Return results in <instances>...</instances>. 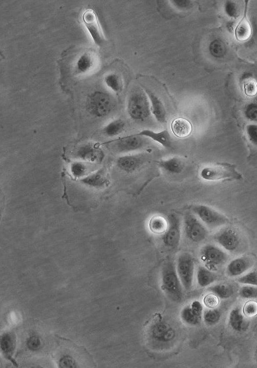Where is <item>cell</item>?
Listing matches in <instances>:
<instances>
[{"mask_svg": "<svg viewBox=\"0 0 257 368\" xmlns=\"http://www.w3.org/2000/svg\"><path fill=\"white\" fill-rule=\"evenodd\" d=\"M243 312L246 316L253 317L256 316L257 315V303L255 301L247 302L244 305Z\"/></svg>", "mask_w": 257, "mask_h": 368, "instance_id": "cell-36", "label": "cell"}, {"mask_svg": "<svg viewBox=\"0 0 257 368\" xmlns=\"http://www.w3.org/2000/svg\"><path fill=\"white\" fill-rule=\"evenodd\" d=\"M248 134L251 141L254 144L257 145V126H250L247 130Z\"/></svg>", "mask_w": 257, "mask_h": 368, "instance_id": "cell-40", "label": "cell"}, {"mask_svg": "<svg viewBox=\"0 0 257 368\" xmlns=\"http://www.w3.org/2000/svg\"><path fill=\"white\" fill-rule=\"evenodd\" d=\"M114 144L120 153H129L141 149L145 144L143 137L135 134L125 136L107 142L105 144Z\"/></svg>", "mask_w": 257, "mask_h": 368, "instance_id": "cell-12", "label": "cell"}, {"mask_svg": "<svg viewBox=\"0 0 257 368\" xmlns=\"http://www.w3.org/2000/svg\"><path fill=\"white\" fill-rule=\"evenodd\" d=\"M200 259L206 268L214 271L225 263L228 256L219 247L207 245L200 250Z\"/></svg>", "mask_w": 257, "mask_h": 368, "instance_id": "cell-8", "label": "cell"}, {"mask_svg": "<svg viewBox=\"0 0 257 368\" xmlns=\"http://www.w3.org/2000/svg\"><path fill=\"white\" fill-rule=\"evenodd\" d=\"M162 289L171 301L180 302L183 293L180 280L176 271V264L171 260H167L162 269Z\"/></svg>", "mask_w": 257, "mask_h": 368, "instance_id": "cell-1", "label": "cell"}, {"mask_svg": "<svg viewBox=\"0 0 257 368\" xmlns=\"http://www.w3.org/2000/svg\"><path fill=\"white\" fill-rule=\"evenodd\" d=\"M238 282L244 285L257 287V271H251L243 275L238 278Z\"/></svg>", "mask_w": 257, "mask_h": 368, "instance_id": "cell-35", "label": "cell"}, {"mask_svg": "<svg viewBox=\"0 0 257 368\" xmlns=\"http://www.w3.org/2000/svg\"><path fill=\"white\" fill-rule=\"evenodd\" d=\"M174 330L172 328L165 323H156L151 329V335L153 338L158 342H170L174 338Z\"/></svg>", "mask_w": 257, "mask_h": 368, "instance_id": "cell-20", "label": "cell"}, {"mask_svg": "<svg viewBox=\"0 0 257 368\" xmlns=\"http://www.w3.org/2000/svg\"><path fill=\"white\" fill-rule=\"evenodd\" d=\"M190 307L195 313H196L198 316L202 317L203 307L202 304L200 301H194L190 305Z\"/></svg>", "mask_w": 257, "mask_h": 368, "instance_id": "cell-41", "label": "cell"}, {"mask_svg": "<svg viewBox=\"0 0 257 368\" xmlns=\"http://www.w3.org/2000/svg\"><path fill=\"white\" fill-rule=\"evenodd\" d=\"M244 88L247 95L255 96L257 93V82L253 79L248 80L244 83Z\"/></svg>", "mask_w": 257, "mask_h": 368, "instance_id": "cell-38", "label": "cell"}, {"mask_svg": "<svg viewBox=\"0 0 257 368\" xmlns=\"http://www.w3.org/2000/svg\"></svg>", "mask_w": 257, "mask_h": 368, "instance_id": "cell-43", "label": "cell"}, {"mask_svg": "<svg viewBox=\"0 0 257 368\" xmlns=\"http://www.w3.org/2000/svg\"><path fill=\"white\" fill-rule=\"evenodd\" d=\"M11 335H5L1 339V348L4 352L6 356L9 358L11 357V354L14 349V340Z\"/></svg>", "mask_w": 257, "mask_h": 368, "instance_id": "cell-32", "label": "cell"}, {"mask_svg": "<svg viewBox=\"0 0 257 368\" xmlns=\"http://www.w3.org/2000/svg\"><path fill=\"white\" fill-rule=\"evenodd\" d=\"M239 308H234L229 315L228 323L231 329L237 332H244L249 329V321Z\"/></svg>", "mask_w": 257, "mask_h": 368, "instance_id": "cell-18", "label": "cell"}, {"mask_svg": "<svg viewBox=\"0 0 257 368\" xmlns=\"http://www.w3.org/2000/svg\"><path fill=\"white\" fill-rule=\"evenodd\" d=\"M168 227L163 234L162 241L164 245L170 249H175L180 243L181 238V225L180 219L174 214L167 217Z\"/></svg>", "mask_w": 257, "mask_h": 368, "instance_id": "cell-9", "label": "cell"}, {"mask_svg": "<svg viewBox=\"0 0 257 368\" xmlns=\"http://www.w3.org/2000/svg\"><path fill=\"white\" fill-rule=\"evenodd\" d=\"M252 261L247 257H241V258L235 259L228 265L227 274L230 277L242 276L252 267Z\"/></svg>", "mask_w": 257, "mask_h": 368, "instance_id": "cell-16", "label": "cell"}, {"mask_svg": "<svg viewBox=\"0 0 257 368\" xmlns=\"http://www.w3.org/2000/svg\"><path fill=\"white\" fill-rule=\"evenodd\" d=\"M176 269L182 287L185 290H190L193 285L195 272L193 257L190 253H182L176 261Z\"/></svg>", "mask_w": 257, "mask_h": 368, "instance_id": "cell-6", "label": "cell"}, {"mask_svg": "<svg viewBox=\"0 0 257 368\" xmlns=\"http://www.w3.org/2000/svg\"><path fill=\"white\" fill-rule=\"evenodd\" d=\"M135 135L150 138L166 148L172 147L171 137L170 132L167 131L157 132L151 131L150 130H143Z\"/></svg>", "mask_w": 257, "mask_h": 368, "instance_id": "cell-19", "label": "cell"}, {"mask_svg": "<svg viewBox=\"0 0 257 368\" xmlns=\"http://www.w3.org/2000/svg\"><path fill=\"white\" fill-rule=\"evenodd\" d=\"M146 162V157L144 155H126L119 158L116 160V165L121 171L133 174L139 171Z\"/></svg>", "mask_w": 257, "mask_h": 368, "instance_id": "cell-13", "label": "cell"}, {"mask_svg": "<svg viewBox=\"0 0 257 368\" xmlns=\"http://www.w3.org/2000/svg\"><path fill=\"white\" fill-rule=\"evenodd\" d=\"M147 97L149 98L151 104V112L155 118L160 123L164 124L167 122V113L165 106L160 99L154 92L148 89H145Z\"/></svg>", "mask_w": 257, "mask_h": 368, "instance_id": "cell-17", "label": "cell"}, {"mask_svg": "<svg viewBox=\"0 0 257 368\" xmlns=\"http://www.w3.org/2000/svg\"><path fill=\"white\" fill-rule=\"evenodd\" d=\"M252 33V27L246 19H243L240 21L235 31V35L238 41H247L250 38Z\"/></svg>", "mask_w": 257, "mask_h": 368, "instance_id": "cell-28", "label": "cell"}, {"mask_svg": "<svg viewBox=\"0 0 257 368\" xmlns=\"http://www.w3.org/2000/svg\"><path fill=\"white\" fill-rule=\"evenodd\" d=\"M200 175L204 180L208 181L225 179L240 180L242 179V175L237 172L235 166L227 163H219L216 165L206 166L200 171Z\"/></svg>", "mask_w": 257, "mask_h": 368, "instance_id": "cell-2", "label": "cell"}, {"mask_svg": "<svg viewBox=\"0 0 257 368\" xmlns=\"http://www.w3.org/2000/svg\"><path fill=\"white\" fill-rule=\"evenodd\" d=\"M105 82L108 87L111 89L114 92L119 93L121 92L123 88V83L121 79L116 74H112L105 77Z\"/></svg>", "mask_w": 257, "mask_h": 368, "instance_id": "cell-30", "label": "cell"}, {"mask_svg": "<svg viewBox=\"0 0 257 368\" xmlns=\"http://www.w3.org/2000/svg\"><path fill=\"white\" fill-rule=\"evenodd\" d=\"M94 65V53L88 50L83 51L80 54H77L71 69L75 76L85 75L92 70Z\"/></svg>", "mask_w": 257, "mask_h": 368, "instance_id": "cell-14", "label": "cell"}, {"mask_svg": "<svg viewBox=\"0 0 257 368\" xmlns=\"http://www.w3.org/2000/svg\"><path fill=\"white\" fill-rule=\"evenodd\" d=\"M217 279L216 275L213 271L206 268L205 266H200L197 273V280L198 285L200 287H209Z\"/></svg>", "mask_w": 257, "mask_h": 368, "instance_id": "cell-24", "label": "cell"}, {"mask_svg": "<svg viewBox=\"0 0 257 368\" xmlns=\"http://www.w3.org/2000/svg\"><path fill=\"white\" fill-rule=\"evenodd\" d=\"M82 182L89 187L100 188L107 186L109 180L104 170L100 169L83 178Z\"/></svg>", "mask_w": 257, "mask_h": 368, "instance_id": "cell-21", "label": "cell"}, {"mask_svg": "<svg viewBox=\"0 0 257 368\" xmlns=\"http://www.w3.org/2000/svg\"><path fill=\"white\" fill-rule=\"evenodd\" d=\"M209 290L219 299H227L230 298L234 293L233 287L227 284H219L209 288Z\"/></svg>", "mask_w": 257, "mask_h": 368, "instance_id": "cell-27", "label": "cell"}, {"mask_svg": "<svg viewBox=\"0 0 257 368\" xmlns=\"http://www.w3.org/2000/svg\"><path fill=\"white\" fill-rule=\"evenodd\" d=\"M114 103L109 95L101 92H95L89 96L86 107L93 116L101 117L108 115L112 110Z\"/></svg>", "mask_w": 257, "mask_h": 368, "instance_id": "cell-4", "label": "cell"}, {"mask_svg": "<svg viewBox=\"0 0 257 368\" xmlns=\"http://www.w3.org/2000/svg\"><path fill=\"white\" fill-rule=\"evenodd\" d=\"M171 131L175 137L185 138L191 134L193 131V126L188 120L180 117L173 120Z\"/></svg>", "mask_w": 257, "mask_h": 368, "instance_id": "cell-23", "label": "cell"}, {"mask_svg": "<svg viewBox=\"0 0 257 368\" xmlns=\"http://www.w3.org/2000/svg\"><path fill=\"white\" fill-rule=\"evenodd\" d=\"M74 361L70 358H64L60 361V367H74Z\"/></svg>", "mask_w": 257, "mask_h": 368, "instance_id": "cell-42", "label": "cell"}, {"mask_svg": "<svg viewBox=\"0 0 257 368\" xmlns=\"http://www.w3.org/2000/svg\"><path fill=\"white\" fill-rule=\"evenodd\" d=\"M181 317L184 322L191 326L198 325V324H200L201 320H202V317L198 316L192 310L190 306H187V307L182 309Z\"/></svg>", "mask_w": 257, "mask_h": 368, "instance_id": "cell-29", "label": "cell"}, {"mask_svg": "<svg viewBox=\"0 0 257 368\" xmlns=\"http://www.w3.org/2000/svg\"><path fill=\"white\" fill-rule=\"evenodd\" d=\"M203 303L207 308H215L219 304V298L213 293H210L204 297Z\"/></svg>", "mask_w": 257, "mask_h": 368, "instance_id": "cell-37", "label": "cell"}, {"mask_svg": "<svg viewBox=\"0 0 257 368\" xmlns=\"http://www.w3.org/2000/svg\"><path fill=\"white\" fill-rule=\"evenodd\" d=\"M210 51L215 56H220L224 53V46L220 41H215L210 46Z\"/></svg>", "mask_w": 257, "mask_h": 368, "instance_id": "cell-39", "label": "cell"}, {"mask_svg": "<svg viewBox=\"0 0 257 368\" xmlns=\"http://www.w3.org/2000/svg\"><path fill=\"white\" fill-rule=\"evenodd\" d=\"M239 295L243 299L257 298V287L245 285L241 288Z\"/></svg>", "mask_w": 257, "mask_h": 368, "instance_id": "cell-34", "label": "cell"}, {"mask_svg": "<svg viewBox=\"0 0 257 368\" xmlns=\"http://www.w3.org/2000/svg\"><path fill=\"white\" fill-rule=\"evenodd\" d=\"M70 169L74 177L81 178L86 175L88 167L86 162L77 161L72 163Z\"/></svg>", "mask_w": 257, "mask_h": 368, "instance_id": "cell-33", "label": "cell"}, {"mask_svg": "<svg viewBox=\"0 0 257 368\" xmlns=\"http://www.w3.org/2000/svg\"><path fill=\"white\" fill-rule=\"evenodd\" d=\"M215 239L220 246L227 251H236L240 246L239 234L233 228L223 229L216 234Z\"/></svg>", "mask_w": 257, "mask_h": 368, "instance_id": "cell-11", "label": "cell"}, {"mask_svg": "<svg viewBox=\"0 0 257 368\" xmlns=\"http://www.w3.org/2000/svg\"><path fill=\"white\" fill-rule=\"evenodd\" d=\"M126 124L121 119L114 120L105 127L103 132L107 137H113L122 134L125 131Z\"/></svg>", "mask_w": 257, "mask_h": 368, "instance_id": "cell-26", "label": "cell"}, {"mask_svg": "<svg viewBox=\"0 0 257 368\" xmlns=\"http://www.w3.org/2000/svg\"><path fill=\"white\" fill-rule=\"evenodd\" d=\"M142 90H136L130 95L128 102V112L135 120H144L150 116L151 107L148 97Z\"/></svg>", "mask_w": 257, "mask_h": 368, "instance_id": "cell-3", "label": "cell"}, {"mask_svg": "<svg viewBox=\"0 0 257 368\" xmlns=\"http://www.w3.org/2000/svg\"><path fill=\"white\" fill-rule=\"evenodd\" d=\"M222 314L218 309H210L203 314V320L207 325H215L221 320Z\"/></svg>", "mask_w": 257, "mask_h": 368, "instance_id": "cell-31", "label": "cell"}, {"mask_svg": "<svg viewBox=\"0 0 257 368\" xmlns=\"http://www.w3.org/2000/svg\"><path fill=\"white\" fill-rule=\"evenodd\" d=\"M193 211L198 218L210 228L222 227L228 222L227 216L209 206L198 205L193 206Z\"/></svg>", "mask_w": 257, "mask_h": 368, "instance_id": "cell-7", "label": "cell"}, {"mask_svg": "<svg viewBox=\"0 0 257 368\" xmlns=\"http://www.w3.org/2000/svg\"><path fill=\"white\" fill-rule=\"evenodd\" d=\"M158 165L168 174L176 175L181 174L184 168V163L178 157L160 160Z\"/></svg>", "mask_w": 257, "mask_h": 368, "instance_id": "cell-22", "label": "cell"}, {"mask_svg": "<svg viewBox=\"0 0 257 368\" xmlns=\"http://www.w3.org/2000/svg\"><path fill=\"white\" fill-rule=\"evenodd\" d=\"M168 227L167 219L160 215H154L148 222V227L151 233L155 234H163Z\"/></svg>", "mask_w": 257, "mask_h": 368, "instance_id": "cell-25", "label": "cell"}, {"mask_svg": "<svg viewBox=\"0 0 257 368\" xmlns=\"http://www.w3.org/2000/svg\"><path fill=\"white\" fill-rule=\"evenodd\" d=\"M82 19L93 41L98 46H103L105 41L95 11L91 9L86 10L83 14Z\"/></svg>", "mask_w": 257, "mask_h": 368, "instance_id": "cell-10", "label": "cell"}, {"mask_svg": "<svg viewBox=\"0 0 257 368\" xmlns=\"http://www.w3.org/2000/svg\"><path fill=\"white\" fill-rule=\"evenodd\" d=\"M76 156L84 162H100L104 159V153L98 145L88 143L78 148L76 152Z\"/></svg>", "mask_w": 257, "mask_h": 368, "instance_id": "cell-15", "label": "cell"}, {"mask_svg": "<svg viewBox=\"0 0 257 368\" xmlns=\"http://www.w3.org/2000/svg\"><path fill=\"white\" fill-rule=\"evenodd\" d=\"M183 227L186 237L192 242H202L208 234L206 226L194 214L188 213L185 215Z\"/></svg>", "mask_w": 257, "mask_h": 368, "instance_id": "cell-5", "label": "cell"}]
</instances>
